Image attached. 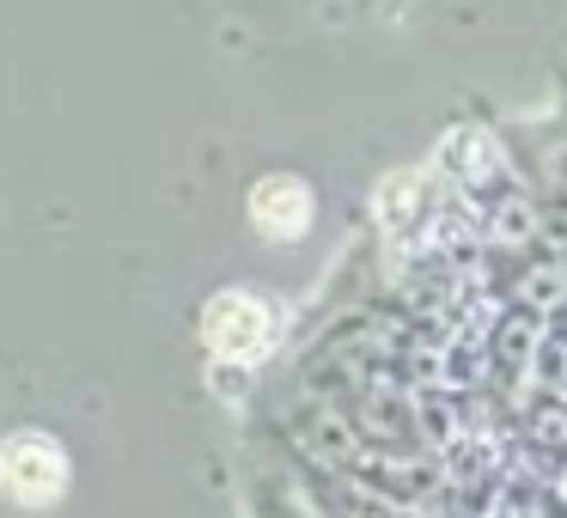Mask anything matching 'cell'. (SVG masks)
<instances>
[{
  "label": "cell",
  "mask_w": 567,
  "mask_h": 518,
  "mask_svg": "<svg viewBox=\"0 0 567 518\" xmlns=\"http://www.w3.org/2000/svg\"><path fill=\"white\" fill-rule=\"evenodd\" d=\"M0 488L19 506H55L68 488V457L43 433H19L0 445Z\"/></svg>",
  "instance_id": "6da1fadb"
},
{
  "label": "cell",
  "mask_w": 567,
  "mask_h": 518,
  "mask_svg": "<svg viewBox=\"0 0 567 518\" xmlns=\"http://www.w3.org/2000/svg\"><path fill=\"white\" fill-rule=\"evenodd\" d=\"M202 335H208V348L220 360H257L275 335V318H269V305L250 299V293H220L208 305V318H202Z\"/></svg>",
  "instance_id": "7a4b0ae2"
},
{
  "label": "cell",
  "mask_w": 567,
  "mask_h": 518,
  "mask_svg": "<svg viewBox=\"0 0 567 518\" xmlns=\"http://www.w3.org/2000/svg\"><path fill=\"white\" fill-rule=\"evenodd\" d=\"M250 220H257L269 238H293V232H306V220H311V196H306V184H299V177H262V184L250 189Z\"/></svg>",
  "instance_id": "3957f363"
}]
</instances>
